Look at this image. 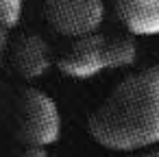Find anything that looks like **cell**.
Wrapping results in <instances>:
<instances>
[{"mask_svg": "<svg viewBox=\"0 0 159 157\" xmlns=\"http://www.w3.org/2000/svg\"><path fill=\"white\" fill-rule=\"evenodd\" d=\"M96 144L131 153L159 144V66L124 76L87 118Z\"/></svg>", "mask_w": 159, "mask_h": 157, "instance_id": "obj_1", "label": "cell"}, {"mask_svg": "<svg viewBox=\"0 0 159 157\" xmlns=\"http://www.w3.org/2000/svg\"><path fill=\"white\" fill-rule=\"evenodd\" d=\"M135 35H102L98 31L76 37L59 57V70L70 79H94L105 70L129 68L137 61Z\"/></svg>", "mask_w": 159, "mask_h": 157, "instance_id": "obj_2", "label": "cell"}, {"mask_svg": "<svg viewBox=\"0 0 159 157\" xmlns=\"http://www.w3.org/2000/svg\"><path fill=\"white\" fill-rule=\"evenodd\" d=\"M16 131L26 146L48 148L61 135V113L46 92L29 87L16 100Z\"/></svg>", "mask_w": 159, "mask_h": 157, "instance_id": "obj_3", "label": "cell"}, {"mask_svg": "<svg viewBox=\"0 0 159 157\" xmlns=\"http://www.w3.org/2000/svg\"><path fill=\"white\" fill-rule=\"evenodd\" d=\"M48 24L66 37H83L100 29L105 20L102 0H44Z\"/></svg>", "mask_w": 159, "mask_h": 157, "instance_id": "obj_4", "label": "cell"}, {"mask_svg": "<svg viewBox=\"0 0 159 157\" xmlns=\"http://www.w3.org/2000/svg\"><path fill=\"white\" fill-rule=\"evenodd\" d=\"M7 59L13 74H18L20 79L33 81L48 72L52 63V50H50V44L42 35L22 33L9 44Z\"/></svg>", "mask_w": 159, "mask_h": 157, "instance_id": "obj_5", "label": "cell"}, {"mask_svg": "<svg viewBox=\"0 0 159 157\" xmlns=\"http://www.w3.org/2000/svg\"><path fill=\"white\" fill-rule=\"evenodd\" d=\"M113 7L131 35H159V0H113Z\"/></svg>", "mask_w": 159, "mask_h": 157, "instance_id": "obj_6", "label": "cell"}, {"mask_svg": "<svg viewBox=\"0 0 159 157\" xmlns=\"http://www.w3.org/2000/svg\"><path fill=\"white\" fill-rule=\"evenodd\" d=\"M22 11H24L22 0H0V26L7 31L16 29L22 20Z\"/></svg>", "mask_w": 159, "mask_h": 157, "instance_id": "obj_7", "label": "cell"}, {"mask_svg": "<svg viewBox=\"0 0 159 157\" xmlns=\"http://www.w3.org/2000/svg\"><path fill=\"white\" fill-rule=\"evenodd\" d=\"M7 50H9V31L0 26V63L7 59Z\"/></svg>", "mask_w": 159, "mask_h": 157, "instance_id": "obj_8", "label": "cell"}, {"mask_svg": "<svg viewBox=\"0 0 159 157\" xmlns=\"http://www.w3.org/2000/svg\"><path fill=\"white\" fill-rule=\"evenodd\" d=\"M124 157H159V148H139V150H131L124 153Z\"/></svg>", "mask_w": 159, "mask_h": 157, "instance_id": "obj_9", "label": "cell"}, {"mask_svg": "<svg viewBox=\"0 0 159 157\" xmlns=\"http://www.w3.org/2000/svg\"><path fill=\"white\" fill-rule=\"evenodd\" d=\"M20 157H48V153H46V148H42V146H26V150H24Z\"/></svg>", "mask_w": 159, "mask_h": 157, "instance_id": "obj_10", "label": "cell"}]
</instances>
